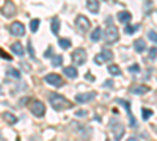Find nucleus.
Masks as SVG:
<instances>
[{
	"instance_id": "obj_36",
	"label": "nucleus",
	"mask_w": 157,
	"mask_h": 141,
	"mask_svg": "<svg viewBox=\"0 0 157 141\" xmlns=\"http://www.w3.org/2000/svg\"><path fill=\"white\" fill-rule=\"evenodd\" d=\"M85 77H87V80H90V82H94V77H93L91 74H87Z\"/></svg>"
},
{
	"instance_id": "obj_7",
	"label": "nucleus",
	"mask_w": 157,
	"mask_h": 141,
	"mask_svg": "<svg viewBox=\"0 0 157 141\" xmlns=\"http://www.w3.org/2000/svg\"><path fill=\"white\" fill-rule=\"evenodd\" d=\"M105 41L107 42H116L118 41V28L116 27H113V25L107 27V30H105Z\"/></svg>"
},
{
	"instance_id": "obj_14",
	"label": "nucleus",
	"mask_w": 157,
	"mask_h": 141,
	"mask_svg": "<svg viewBox=\"0 0 157 141\" xmlns=\"http://www.w3.org/2000/svg\"><path fill=\"white\" fill-rule=\"evenodd\" d=\"M11 52H13L14 55H17V56H24V53H25L24 45H22L21 42H13V44H11Z\"/></svg>"
},
{
	"instance_id": "obj_9",
	"label": "nucleus",
	"mask_w": 157,
	"mask_h": 141,
	"mask_svg": "<svg viewBox=\"0 0 157 141\" xmlns=\"http://www.w3.org/2000/svg\"><path fill=\"white\" fill-rule=\"evenodd\" d=\"M44 80L47 82L49 85H52V86H61V85H63V79L60 77L58 74H47L44 77Z\"/></svg>"
},
{
	"instance_id": "obj_18",
	"label": "nucleus",
	"mask_w": 157,
	"mask_h": 141,
	"mask_svg": "<svg viewBox=\"0 0 157 141\" xmlns=\"http://www.w3.org/2000/svg\"><path fill=\"white\" fill-rule=\"evenodd\" d=\"M63 74L66 75V77H69V79H76L77 77V69L71 68V66H66V68H63Z\"/></svg>"
},
{
	"instance_id": "obj_10",
	"label": "nucleus",
	"mask_w": 157,
	"mask_h": 141,
	"mask_svg": "<svg viewBox=\"0 0 157 141\" xmlns=\"http://www.w3.org/2000/svg\"><path fill=\"white\" fill-rule=\"evenodd\" d=\"M10 32H11V35H14V36H24V35H25V27H24L21 22H13V24L10 25Z\"/></svg>"
},
{
	"instance_id": "obj_4",
	"label": "nucleus",
	"mask_w": 157,
	"mask_h": 141,
	"mask_svg": "<svg viewBox=\"0 0 157 141\" xmlns=\"http://www.w3.org/2000/svg\"><path fill=\"white\" fill-rule=\"evenodd\" d=\"M72 61L77 66H84L87 63V52L84 49H76V52L72 53Z\"/></svg>"
},
{
	"instance_id": "obj_15",
	"label": "nucleus",
	"mask_w": 157,
	"mask_h": 141,
	"mask_svg": "<svg viewBox=\"0 0 157 141\" xmlns=\"http://www.w3.org/2000/svg\"><path fill=\"white\" fill-rule=\"evenodd\" d=\"M118 21L121 22V24H127V22H131V19H132V14L129 13V11H121V13H118Z\"/></svg>"
},
{
	"instance_id": "obj_25",
	"label": "nucleus",
	"mask_w": 157,
	"mask_h": 141,
	"mask_svg": "<svg viewBox=\"0 0 157 141\" xmlns=\"http://www.w3.org/2000/svg\"><path fill=\"white\" fill-rule=\"evenodd\" d=\"M58 45L61 47V49H69V47H71V41L66 39V38H63V39L58 41Z\"/></svg>"
},
{
	"instance_id": "obj_13",
	"label": "nucleus",
	"mask_w": 157,
	"mask_h": 141,
	"mask_svg": "<svg viewBox=\"0 0 157 141\" xmlns=\"http://www.w3.org/2000/svg\"><path fill=\"white\" fill-rule=\"evenodd\" d=\"M87 8L93 14H97L99 13V0H87Z\"/></svg>"
},
{
	"instance_id": "obj_19",
	"label": "nucleus",
	"mask_w": 157,
	"mask_h": 141,
	"mask_svg": "<svg viewBox=\"0 0 157 141\" xmlns=\"http://www.w3.org/2000/svg\"><path fill=\"white\" fill-rule=\"evenodd\" d=\"M134 47H135V50L140 53V52H145V49H146V42H145V39H137L135 42H134Z\"/></svg>"
},
{
	"instance_id": "obj_26",
	"label": "nucleus",
	"mask_w": 157,
	"mask_h": 141,
	"mask_svg": "<svg viewBox=\"0 0 157 141\" xmlns=\"http://www.w3.org/2000/svg\"><path fill=\"white\" fill-rule=\"evenodd\" d=\"M39 19H33V21L30 22V30L35 33V32H38V27H39Z\"/></svg>"
},
{
	"instance_id": "obj_16",
	"label": "nucleus",
	"mask_w": 157,
	"mask_h": 141,
	"mask_svg": "<svg viewBox=\"0 0 157 141\" xmlns=\"http://www.w3.org/2000/svg\"><path fill=\"white\" fill-rule=\"evenodd\" d=\"M149 89H151V88L146 86V85H138V86H135L134 89H131V92H132V94H137V96H142V94H146Z\"/></svg>"
},
{
	"instance_id": "obj_11",
	"label": "nucleus",
	"mask_w": 157,
	"mask_h": 141,
	"mask_svg": "<svg viewBox=\"0 0 157 141\" xmlns=\"http://www.w3.org/2000/svg\"><path fill=\"white\" fill-rule=\"evenodd\" d=\"M96 97V92H84V94H77L76 96V102L77 103H87L90 100H93Z\"/></svg>"
},
{
	"instance_id": "obj_33",
	"label": "nucleus",
	"mask_w": 157,
	"mask_h": 141,
	"mask_svg": "<svg viewBox=\"0 0 157 141\" xmlns=\"http://www.w3.org/2000/svg\"><path fill=\"white\" fill-rule=\"evenodd\" d=\"M0 56H3V58H5V60H10V58H11V56H10V55H8V53H6V52L3 50V49H0Z\"/></svg>"
},
{
	"instance_id": "obj_21",
	"label": "nucleus",
	"mask_w": 157,
	"mask_h": 141,
	"mask_svg": "<svg viewBox=\"0 0 157 141\" xmlns=\"http://www.w3.org/2000/svg\"><path fill=\"white\" fill-rule=\"evenodd\" d=\"M50 27H52V33L53 35H58V32H60V19L58 17H53Z\"/></svg>"
},
{
	"instance_id": "obj_6",
	"label": "nucleus",
	"mask_w": 157,
	"mask_h": 141,
	"mask_svg": "<svg viewBox=\"0 0 157 141\" xmlns=\"http://www.w3.org/2000/svg\"><path fill=\"white\" fill-rule=\"evenodd\" d=\"M118 103H121V105L127 110V116H129V127H135L137 126V122H135V118H134V115H132V111H131V103H129L127 100H123V99H118L116 100Z\"/></svg>"
},
{
	"instance_id": "obj_24",
	"label": "nucleus",
	"mask_w": 157,
	"mask_h": 141,
	"mask_svg": "<svg viewBox=\"0 0 157 141\" xmlns=\"http://www.w3.org/2000/svg\"><path fill=\"white\" fill-rule=\"evenodd\" d=\"M108 72L112 75H119V74H121V69H119L116 64H110L108 66Z\"/></svg>"
},
{
	"instance_id": "obj_29",
	"label": "nucleus",
	"mask_w": 157,
	"mask_h": 141,
	"mask_svg": "<svg viewBox=\"0 0 157 141\" xmlns=\"http://www.w3.org/2000/svg\"><path fill=\"white\" fill-rule=\"evenodd\" d=\"M148 36H149V39H151L152 42L157 41V33H155V30H151L149 33H148Z\"/></svg>"
},
{
	"instance_id": "obj_31",
	"label": "nucleus",
	"mask_w": 157,
	"mask_h": 141,
	"mask_svg": "<svg viewBox=\"0 0 157 141\" xmlns=\"http://www.w3.org/2000/svg\"><path fill=\"white\" fill-rule=\"evenodd\" d=\"M44 56H46V58H50V56H53V49H52V47H49V49L44 52Z\"/></svg>"
},
{
	"instance_id": "obj_20",
	"label": "nucleus",
	"mask_w": 157,
	"mask_h": 141,
	"mask_svg": "<svg viewBox=\"0 0 157 141\" xmlns=\"http://www.w3.org/2000/svg\"><path fill=\"white\" fill-rule=\"evenodd\" d=\"M138 30H140V25H138V24H135V25H126L124 27V33L126 35H134Z\"/></svg>"
},
{
	"instance_id": "obj_3",
	"label": "nucleus",
	"mask_w": 157,
	"mask_h": 141,
	"mask_svg": "<svg viewBox=\"0 0 157 141\" xmlns=\"http://www.w3.org/2000/svg\"><path fill=\"white\" fill-rule=\"evenodd\" d=\"M0 13H2L5 17H11L16 14V5L11 2V0H5L3 6L0 8Z\"/></svg>"
},
{
	"instance_id": "obj_27",
	"label": "nucleus",
	"mask_w": 157,
	"mask_h": 141,
	"mask_svg": "<svg viewBox=\"0 0 157 141\" xmlns=\"http://www.w3.org/2000/svg\"><path fill=\"white\" fill-rule=\"evenodd\" d=\"M142 116H143V119L145 121H148L151 116H152V110H148V108H143L142 110Z\"/></svg>"
},
{
	"instance_id": "obj_22",
	"label": "nucleus",
	"mask_w": 157,
	"mask_h": 141,
	"mask_svg": "<svg viewBox=\"0 0 157 141\" xmlns=\"http://www.w3.org/2000/svg\"><path fill=\"white\" fill-rule=\"evenodd\" d=\"M6 75H8V77H11V79H14V80H19V79H21V72L16 71V69H13V68L6 71Z\"/></svg>"
},
{
	"instance_id": "obj_8",
	"label": "nucleus",
	"mask_w": 157,
	"mask_h": 141,
	"mask_svg": "<svg viewBox=\"0 0 157 141\" xmlns=\"http://www.w3.org/2000/svg\"><path fill=\"white\" fill-rule=\"evenodd\" d=\"M113 58V52L112 50H108V49H105V50H102L99 55H96L94 56V61L99 64V63H105V61H110Z\"/></svg>"
},
{
	"instance_id": "obj_5",
	"label": "nucleus",
	"mask_w": 157,
	"mask_h": 141,
	"mask_svg": "<svg viewBox=\"0 0 157 141\" xmlns=\"http://www.w3.org/2000/svg\"><path fill=\"white\" fill-rule=\"evenodd\" d=\"M76 27L79 28V32H87L88 28H90V21H88V17H85L84 14H79L77 19H76Z\"/></svg>"
},
{
	"instance_id": "obj_28",
	"label": "nucleus",
	"mask_w": 157,
	"mask_h": 141,
	"mask_svg": "<svg viewBox=\"0 0 157 141\" xmlns=\"http://www.w3.org/2000/svg\"><path fill=\"white\" fill-rule=\"evenodd\" d=\"M61 63H63V56L61 55H57V56H53V66L55 68H58V66H61Z\"/></svg>"
},
{
	"instance_id": "obj_30",
	"label": "nucleus",
	"mask_w": 157,
	"mask_h": 141,
	"mask_svg": "<svg viewBox=\"0 0 157 141\" xmlns=\"http://www.w3.org/2000/svg\"><path fill=\"white\" fill-rule=\"evenodd\" d=\"M27 45H29V53H30V56L35 60V50H33V45H32V41H29L27 42Z\"/></svg>"
},
{
	"instance_id": "obj_32",
	"label": "nucleus",
	"mask_w": 157,
	"mask_h": 141,
	"mask_svg": "<svg viewBox=\"0 0 157 141\" xmlns=\"http://www.w3.org/2000/svg\"><path fill=\"white\" fill-rule=\"evenodd\" d=\"M129 71H131V72H138V71H140V66L132 64V66H129Z\"/></svg>"
},
{
	"instance_id": "obj_1",
	"label": "nucleus",
	"mask_w": 157,
	"mask_h": 141,
	"mask_svg": "<svg viewBox=\"0 0 157 141\" xmlns=\"http://www.w3.org/2000/svg\"><path fill=\"white\" fill-rule=\"evenodd\" d=\"M49 100H50V105L57 110V111H61V110H68L72 107V102H69L66 97L60 96V94H55L52 92L49 96Z\"/></svg>"
},
{
	"instance_id": "obj_35",
	"label": "nucleus",
	"mask_w": 157,
	"mask_h": 141,
	"mask_svg": "<svg viewBox=\"0 0 157 141\" xmlns=\"http://www.w3.org/2000/svg\"><path fill=\"white\" fill-rule=\"evenodd\" d=\"M76 115H77V116H79V118H82V116H85V115H88V113H87V111H85V110H79V111H77V113H76Z\"/></svg>"
},
{
	"instance_id": "obj_2",
	"label": "nucleus",
	"mask_w": 157,
	"mask_h": 141,
	"mask_svg": "<svg viewBox=\"0 0 157 141\" xmlns=\"http://www.w3.org/2000/svg\"><path fill=\"white\" fill-rule=\"evenodd\" d=\"M30 111L33 113L35 116L43 118L44 113H46V107H44L43 102H39V100H33V102L30 103Z\"/></svg>"
},
{
	"instance_id": "obj_23",
	"label": "nucleus",
	"mask_w": 157,
	"mask_h": 141,
	"mask_svg": "<svg viewBox=\"0 0 157 141\" xmlns=\"http://www.w3.org/2000/svg\"><path fill=\"white\" fill-rule=\"evenodd\" d=\"M101 35H102V30H101V27H97V28H94L93 30V33H91V41H99L101 39Z\"/></svg>"
},
{
	"instance_id": "obj_12",
	"label": "nucleus",
	"mask_w": 157,
	"mask_h": 141,
	"mask_svg": "<svg viewBox=\"0 0 157 141\" xmlns=\"http://www.w3.org/2000/svg\"><path fill=\"white\" fill-rule=\"evenodd\" d=\"M112 130H113V133H115V138L116 139H119L123 136V133H124V127H123V124H119V122H113L112 121Z\"/></svg>"
},
{
	"instance_id": "obj_17",
	"label": "nucleus",
	"mask_w": 157,
	"mask_h": 141,
	"mask_svg": "<svg viewBox=\"0 0 157 141\" xmlns=\"http://www.w3.org/2000/svg\"><path fill=\"white\" fill-rule=\"evenodd\" d=\"M2 118L8 122L10 126H13V124H16L17 122V118L13 115V113H10V111H5V113H2Z\"/></svg>"
},
{
	"instance_id": "obj_34",
	"label": "nucleus",
	"mask_w": 157,
	"mask_h": 141,
	"mask_svg": "<svg viewBox=\"0 0 157 141\" xmlns=\"http://www.w3.org/2000/svg\"><path fill=\"white\" fill-rule=\"evenodd\" d=\"M155 52H157V50H155V47H152L151 52H149V56H151V60H152V61H155Z\"/></svg>"
}]
</instances>
